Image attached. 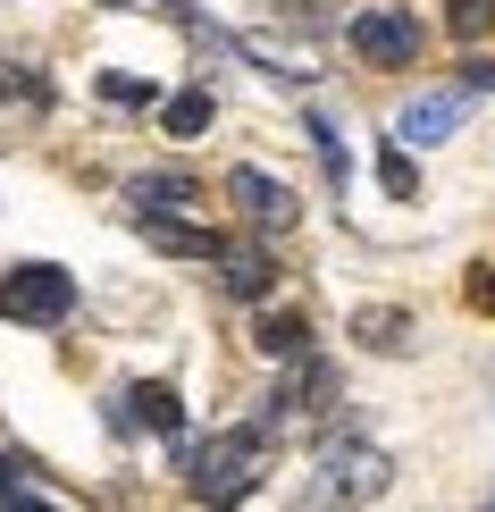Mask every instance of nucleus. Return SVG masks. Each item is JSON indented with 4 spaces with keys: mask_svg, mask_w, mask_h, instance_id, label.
<instances>
[{
    "mask_svg": "<svg viewBox=\"0 0 495 512\" xmlns=\"http://www.w3.org/2000/svg\"><path fill=\"white\" fill-rule=\"evenodd\" d=\"M378 177H386V194H395V202H412V194H420V168H412V152H386V160H378Z\"/></svg>",
    "mask_w": 495,
    "mask_h": 512,
    "instance_id": "ddd939ff",
    "label": "nucleus"
},
{
    "mask_svg": "<svg viewBox=\"0 0 495 512\" xmlns=\"http://www.w3.org/2000/svg\"><path fill=\"white\" fill-rule=\"evenodd\" d=\"M126 202H135L143 219H177V210H193L202 194H193L185 177H160V168H152V177H135V185H126Z\"/></svg>",
    "mask_w": 495,
    "mask_h": 512,
    "instance_id": "0eeeda50",
    "label": "nucleus"
},
{
    "mask_svg": "<svg viewBox=\"0 0 495 512\" xmlns=\"http://www.w3.org/2000/svg\"><path fill=\"white\" fill-rule=\"evenodd\" d=\"M235 294H269V252H219Z\"/></svg>",
    "mask_w": 495,
    "mask_h": 512,
    "instance_id": "f8f14e48",
    "label": "nucleus"
},
{
    "mask_svg": "<svg viewBox=\"0 0 495 512\" xmlns=\"http://www.w3.org/2000/svg\"><path fill=\"white\" fill-rule=\"evenodd\" d=\"M303 345H311V336H303V311H269V319H261V353L303 361Z\"/></svg>",
    "mask_w": 495,
    "mask_h": 512,
    "instance_id": "9d476101",
    "label": "nucleus"
},
{
    "mask_svg": "<svg viewBox=\"0 0 495 512\" xmlns=\"http://www.w3.org/2000/svg\"><path fill=\"white\" fill-rule=\"evenodd\" d=\"M395 487V462L378 454V445H336L328 462H319V479H311V504L319 512H353V504H370Z\"/></svg>",
    "mask_w": 495,
    "mask_h": 512,
    "instance_id": "f03ea898",
    "label": "nucleus"
},
{
    "mask_svg": "<svg viewBox=\"0 0 495 512\" xmlns=\"http://www.w3.org/2000/svg\"><path fill=\"white\" fill-rule=\"evenodd\" d=\"M261 445H269V429H227V437L193 445V454H185V479H193V496H202L210 512H227V504L244 496L252 479H261Z\"/></svg>",
    "mask_w": 495,
    "mask_h": 512,
    "instance_id": "f257e3e1",
    "label": "nucleus"
},
{
    "mask_svg": "<svg viewBox=\"0 0 495 512\" xmlns=\"http://www.w3.org/2000/svg\"><path fill=\"white\" fill-rule=\"evenodd\" d=\"M0 311L26 319V328H59V319L76 311V277L51 269V261H26V269L0 277Z\"/></svg>",
    "mask_w": 495,
    "mask_h": 512,
    "instance_id": "7ed1b4c3",
    "label": "nucleus"
},
{
    "mask_svg": "<svg viewBox=\"0 0 495 512\" xmlns=\"http://www.w3.org/2000/svg\"><path fill=\"white\" fill-rule=\"evenodd\" d=\"M126 403H135V420H143V429H160V437H177V429H185V412H177V387H135Z\"/></svg>",
    "mask_w": 495,
    "mask_h": 512,
    "instance_id": "1a4fd4ad",
    "label": "nucleus"
},
{
    "mask_svg": "<svg viewBox=\"0 0 495 512\" xmlns=\"http://www.w3.org/2000/svg\"><path fill=\"white\" fill-rule=\"evenodd\" d=\"M487 512H495V496H487Z\"/></svg>",
    "mask_w": 495,
    "mask_h": 512,
    "instance_id": "412c9836",
    "label": "nucleus"
},
{
    "mask_svg": "<svg viewBox=\"0 0 495 512\" xmlns=\"http://www.w3.org/2000/svg\"><path fill=\"white\" fill-rule=\"evenodd\" d=\"M160 126H168V135H202V126H210V93H202V84H193V93H177V101L160 110Z\"/></svg>",
    "mask_w": 495,
    "mask_h": 512,
    "instance_id": "9b49d317",
    "label": "nucleus"
},
{
    "mask_svg": "<svg viewBox=\"0 0 495 512\" xmlns=\"http://www.w3.org/2000/svg\"><path fill=\"white\" fill-rule=\"evenodd\" d=\"M470 303H479V311H495V277H470Z\"/></svg>",
    "mask_w": 495,
    "mask_h": 512,
    "instance_id": "6ab92c4d",
    "label": "nucleus"
},
{
    "mask_svg": "<svg viewBox=\"0 0 495 512\" xmlns=\"http://www.w3.org/2000/svg\"><path fill=\"white\" fill-rule=\"evenodd\" d=\"M462 126V93H428V101H412V110L395 118V135L403 143H445Z\"/></svg>",
    "mask_w": 495,
    "mask_h": 512,
    "instance_id": "423d86ee",
    "label": "nucleus"
},
{
    "mask_svg": "<svg viewBox=\"0 0 495 512\" xmlns=\"http://www.w3.org/2000/svg\"><path fill=\"white\" fill-rule=\"evenodd\" d=\"M344 42H353L361 68H412L420 59V26L403 9H361L353 26H344Z\"/></svg>",
    "mask_w": 495,
    "mask_h": 512,
    "instance_id": "20e7f679",
    "label": "nucleus"
},
{
    "mask_svg": "<svg viewBox=\"0 0 495 512\" xmlns=\"http://www.w3.org/2000/svg\"><path fill=\"white\" fill-rule=\"evenodd\" d=\"M227 194L244 202V219H261V227H294V194L269 177V168H235V177H227Z\"/></svg>",
    "mask_w": 495,
    "mask_h": 512,
    "instance_id": "39448f33",
    "label": "nucleus"
},
{
    "mask_svg": "<svg viewBox=\"0 0 495 512\" xmlns=\"http://www.w3.org/2000/svg\"><path fill=\"white\" fill-rule=\"evenodd\" d=\"M101 9H126V0H101Z\"/></svg>",
    "mask_w": 495,
    "mask_h": 512,
    "instance_id": "aec40b11",
    "label": "nucleus"
},
{
    "mask_svg": "<svg viewBox=\"0 0 495 512\" xmlns=\"http://www.w3.org/2000/svg\"><path fill=\"white\" fill-rule=\"evenodd\" d=\"M101 93H110V101H152V84H135V76H101Z\"/></svg>",
    "mask_w": 495,
    "mask_h": 512,
    "instance_id": "f3484780",
    "label": "nucleus"
},
{
    "mask_svg": "<svg viewBox=\"0 0 495 512\" xmlns=\"http://www.w3.org/2000/svg\"><path fill=\"white\" fill-rule=\"evenodd\" d=\"M311 143H319V160H328V177L344 185V143H336V126H328V118H311Z\"/></svg>",
    "mask_w": 495,
    "mask_h": 512,
    "instance_id": "2eb2a0df",
    "label": "nucleus"
},
{
    "mask_svg": "<svg viewBox=\"0 0 495 512\" xmlns=\"http://www.w3.org/2000/svg\"><path fill=\"white\" fill-rule=\"evenodd\" d=\"M0 512H59V504H42V496H26V487L9 479V487H0Z\"/></svg>",
    "mask_w": 495,
    "mask_h": 512,
    "instance_id": "dca6fc26",
    "label": "nucleus"
},
{
    "mask_svg": "<svg viewBox=\"0 0 495 512\" xmlns=\"http://www.w3.org/2000/svg\"><path fill=\"white\" fill-rule=\"evenodd\" d=\"M353 336H361L370 353H403V345H412V311H361Z\"/></svg>",
    "mask_w": 495,
    "mask_h": 512,
    "instance_id": "6e6552de",
    "label": "nucleus"
},
{
    "mask_svg": "<svg viewBox=\"0 0 495 512\" xmlns=\"http://www.w3.org/2000/svg\"><path fill=\"white\" fill-rule=\"evenodd\" d=\"M462 93H495V59H470V68H462Z\"/></svg>",
    "mask_w": 495,
    "mask_h": 512,
    "instance_id": "a211bd4d",
    "label": "nucleus"
},
{
    "mask_svg": "<svg viewBox=\"0 0 495 512\" xmlns=\"http://www.w3.org/2000/svg\"><path fill=\"white\" fill-rule=\"evenodd\" d=\"M487 17H495V0H445V26L454 34H479Z\"/></svg>",
    "mask_w": 495,
    "mask_h": 512,
    "instance_id": "4468645a",
    "label": "nucleus"
}]
</instances>
